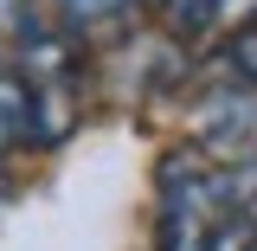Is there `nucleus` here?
I'll list each match as a JSON object with an SVG mask.
<instances>
[{
  "label": "nucleus",
  "instance_id": "f257e3e1",
  "mask_svg": "<svg viewBox=\"0 0 257 251\" xmlns=\"http://www.w3.org/2000/svg\"><path fill=\"white\" fill-rule=\"evenodd\" d=\"M71 129H77V84H26L20 142H32V148H58Z\"/></svg>",
  "mask_w": 257,
  "mask_h": 251
},
{
  "label": "nucleus",
  "instance_id": "f03ea898",
  "mask_svg": "<svg viewBox=\"0 0 257 251\" xmlns=\"http://www.w3.org/2000/svg\"><path fill=\"white\" fill-rule=\"evenodd\" d=\"M206 225L193 206H174V200H161V225H155V251H206Z\"/></svg>",
  "mask_w": 257,
  "mask_h": 251
},
{
  "label": "nucleus",
  "instance_id": "7ed1b4c3",
  "mask_svg": "<svg viewBox=\"0 0 257 251\" xmlns=\"http://www.w3.org/2000/svg\"><path fill=\"white\" fill-rule=\"evenodd\" d=\"M58 7V26L77 39V32H96V26H116V20H128L142 0H52Z\"/></svg>",
  "mask_w": 257,
  "mask_h": 251
},
{
  "label": "nucleus",
  "instance_id": "20e7f679",
  "mask_svg": "<svg viewBox=\"0 0 257 251\" xmlns=\"http://www.w3.org/2000/svg\"><path fill=\"white\" fill-rule=\"evenodd\" d=\"M212 64H219V84H257V26H238L212 52Z\"/></svg>",
  "mask_w": 257,
  "mask_h": 251
},
{
  "label": "nucleus",
  "instance_id": "39448f33",
  "mask_svg": "<svg viewBox=\"0 0 257 251\" xmlns=\"http://www.w3.org/2000/svg\"><path fill=\"white\" fill-rule=\"evenodd\" d=\"M148 7L161 13V32L167 39H193V32L212 26V7L219 0H148Z\"/></svg>",
  "mask_w": 257,
  "mask_h": 251
},
{
  "label": "nucleus",
  "instance_id": "423d86ee",
  "mask_svg": "<svg viewBox=\"0 0 257 251\" xmlns=\"http://www.w3.org/2000/svg\"><path fill=\"white\" fill-rule=\"evenodd\" d=\"M26 26H32V0H0V39L13 45Z\"/></svg>",
  "mask_w": 257,
  "mask_h": 251
}]
</instances>
